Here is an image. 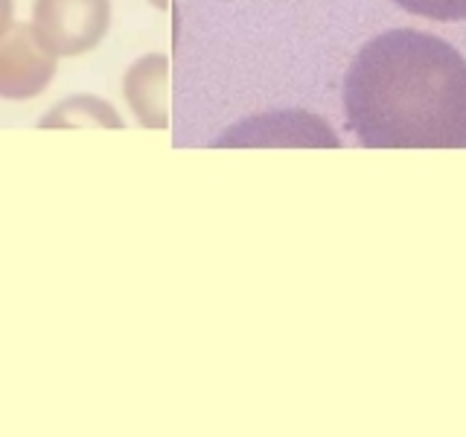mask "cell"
<instances>
[{
  "instance_id": "obj_5",
  "label": "cell",
  "mask_w": 466,
  "mask_h": 437,
  "mask_svg": "<svg viewBox=\"0 0 466 437\" xmlns=\"http://www.w3.org/2000/svg\"><path fill=\"white\" fill-rule=\"evenodd\" d=\"M44 128L53 126H108V128H123L120 114L111 106H106L96 97H73L65 106H56L47 117H44Z\"/></svg>"
},
{
  "instance_id": "obj_6",
  "label": "cell",
  "mask_w": 466,
  "mask_h": 437,
  "mask_svg": "<svg viewBox=\"0 0 466 437\" xmlns=\"http://www.w3.org/2000/svg\"><path fill=\"white\" fill-rule=\"evenodd\" d=\"M393 4L431 21H466V0H393Z\"/></svg>"
},
{
  "instance_id": "obj_2",
  "label": "cell",
  "mask_w": 466,
  "mask_h": 437,
  "mask_svg": "<svg viewBox=\"0 0 466 437\" xmlns=\"http://www.w3.org/2000/svg\"><path fill=\"white\" fill-rule=\"evenodd\" d=\"M29 26L56 58L91 53L111 26V0H35Z\"/></svg>"
},
{
  "instance_id": "obj_1",
  "label": "cell",
  "mask_w": 466,
  "mask_h": 437,
  "mask_svg": "<svg viewBox=\"0 0 466 437\" xmlns=\"http://www.w3.org/2000/svg\"><path fill=\"white\" fill-rule=\"evenodd\" d=\"M347 128L359 143L466 149V58L420 29H390L344 76Z\"/></svg>"
},
{
  "instance_id": "obj_7",
  "label": "cell",
  "mask_w": 466,
  "mask_h": 437,
  "mask_svg": "<svg viewBox=\"0 0 466 437\" xmlns=\"http://www.w3.org/2000/svg\"><path fill=\"white\" fill-rule=\"evenodd\" d=\"M12 12H15V4L12 0H0V33L12 24Z\"/></svg>"
},
{
  "instance_id": "obj_3",
  "label": "cell",
  "mask_w": 466,
  "mask_h": 437,
  "mask_svg": "<svg viewBox=\"0 0 466 437\" xmlns=\"http://www.w3.org/2000/svg\"><path fill=\"white\" fill-rule=\"evenodd\" d=\"M56 76V56L38 44L29 24L0 33V99H33Z\"/></svg>"
},
{
  "instance_id": "obj_4",
  "label": "cell",
  "mask_w": 466,
  "mask_h": 437,
  "mask_svg": "<svg viewBox=\"0 0 466 437\" xmlns=\"http://www.w3.org/2000/svg\"><path fill=\"white\" fill-rule=\"evenodd\" d=\"M167 56H146L126 73V99L146 128H167Z\"/></svg>"
}]
</instances>
